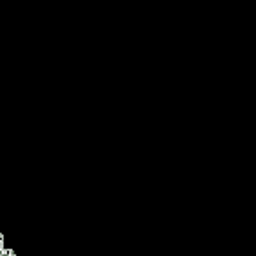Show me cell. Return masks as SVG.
I'll use <instances>...</instances> for the list:
<instances>
[{"label":"cell","mask_w":256,"mask_h":256,"mask_svg":"<svg viewBox=\"0 0 256 256\" xmlns=\"http://www.w3.org/2000/svg\"><path fill=\"white\" fill-rule=\"evenodd\" d=\"M0 256H16V254H14V252L13 251H11V249H2V251H0Z\"/></svg>","instance_id":"cell-1"},{"label":"cell","mask_w":256,"mask_h":256,"mask_svg":"<svg viewBox=\"0 0 256 256\" xmlns=\"http://www.w3.org/2000/svg\"><path fill=\"white\" fill-rule=\"evenodd\" d=\"M2 249H4V236L0 235V251H2Z\"/></svg>","instance_id":"cell-2"}]
</instances>
